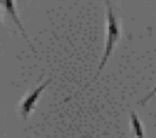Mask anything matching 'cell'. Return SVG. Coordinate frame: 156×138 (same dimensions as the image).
Instances as JSON below:
<instances>
[{"instance_id":"1","label":"cell","mask_w":156,"mask_h":138,"mask_svg":"<svg viewBox=\"0 0 156 138\" xmlns=\"http://www.w3.org/2000/svg\"><path fill=\"white\" fill-rule=\"evenodd\" d=\"M104 1L106 5V35L104 52L99 65L96 74L90 83L96 80L100 72L105 66L121 35L119 24L116 19L115 15H114L110 2L109 0H104Z\"/></svg>"},{"instance_id":"2","label":"cell","mask_w":156,"mask_h":138,"mask_svg":"<svg viewBox=\"0 0 156 138\" xmlns=\"http://www.w3.org/2000/svg\"><path fill=\"white\" fill-rule=\"evenodd\" d=\"M51 79H49L40 85L38 88L35 89L23 100L20 106V112L24 120H26L29 115L34 108L36 102L38 100L41 94L51 82Z\"/></svg>"},{"instance_id":"3","label":"cell","mask_w":156,"mask_h":138,"mask_svg":"<svg viewBox=\"0 0 156 138\" xmlns=\"http://www.w3.org/2000/svg\"><path fill=\"white\" fill-rule=\"evenodd\" d=\"M0 4L4 7V9L10 16L11 18L13 19L15 24L18 27V28L20 29L21 32L23 33V36L29 43L28 39L27 38V37L26 36L25 31L22 26V24H21V22L20 21V19H19L18 16H17L13 0H0Z\"/></svg>"},{"instance_id":"4","label":"cell","mask_w":156,"mask_h":138,"mask_svg":"<svg viewBox=\"0 0 156 138\" xmlns=\"http://www.w3.org/2000/svg\"><path fill=\"white\" fill-rule=\"evenodd\" d=\"M131 121L133 130L137 138H144L142 126L136 114L134 112H132L131 113Z\"/></svg>"},{"instance_id":"5","label":"cell","mask_w":156,"mask_h":138,"mask_svg":"<svg viewBox=\"0 0 156 138\" xmlns=\"http://www.w3.org/2000/svg\"><path fill=\"white\" fill-rule=\"evenodd\" d=\"M155 93H156V85H155V86L154 87V88L150 92V93L148 94L147 95V96H146L142 100L140 101L141 103V104H142V105H144V104L147 101H148L152 96H154V95Z\"/></svg>"},{"instance_id":"6","label":"cell","mask_w":156,"mask_h":138,"mask_svg":"<svg viewBox=\"0 0 156 138\" xmlns=\"http://www.w3.org/2000/svg\"><path fill=\"white\" fill-rule=\"evenodd\" d=\"M1 12H0V24H1Z\"/></svg>"}]
</instances>
